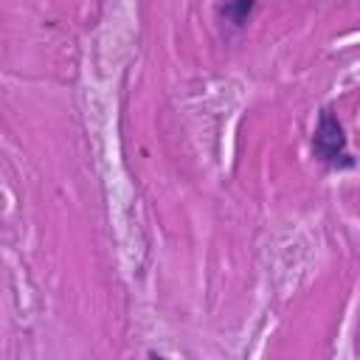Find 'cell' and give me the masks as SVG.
<instances>
[{
    "label": "cell",
    "instance_id": "cell-1",
    "mask_svg": "<svg viewBox=\"0 0 360 360\" xmlns=\"http://www.w3.org/2000/svg\"><path fill=\"white\" fill-rule=\"evenodd\" d=\"M312 152L329 169H338V172L340 169H354V158L349 152L346 129H343V124H340V118L332 107H326L318 115V124H315V132H312Z\"/></svg>",
    "mask_w": 360,
    "mask_h": 360
},
{
    "label": "cell",
    "instance_id": "cell-2",
    "mask_svg": "<svg viewBox=\"0 0 360 360\" xmlns=\"http://www.w3.org/2000/svg\"><path fill=\"white\" fill-rule=\"evenodd\" d=\"M250 11H253V0H228L225 8H222V17L231 25H242V22H248Z\"/></svg>",
    "mask_w": 360,
    "mask_h": 360
}]
</instances>
